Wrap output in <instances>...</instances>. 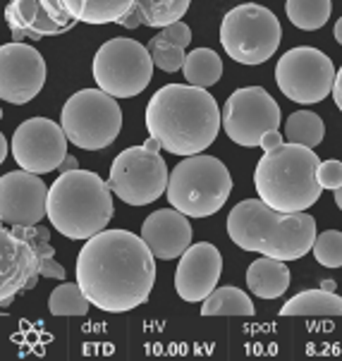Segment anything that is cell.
I'll return each instance as SVG.
<instances>
[{
    "mask_svg": "<svg viewBox=\"0 0 342 361\" xmlns=\"http://www.w3.org/2000/svg\"><path fill=\"white\" fill-rule=\"evenodd\" d=\"M77 283L96 309L125 314L142 307L156 285V256L142 235L103 230L77 259Z\"/></svg>",
    "mask_w": 342,
    "mask_h": 361,
    "instance_id": "6da1fadb",
    "label": "cell"
},
{
    "mask_svg": "<svg viewBox=\"0 0 342 361\" xmlns=\"http://www.w3.org/2000/svg\"><path fill=\"white\" fill-rule=\"evenodd\" d=\"M223 113L216 99L201 87L168 84L146 106L149 137L161 142L168 154L197 156L216 142Z\"/></svg>",
    "mask_w": 342,
    "mask_h": 361,
    "instance_id": "7a4b0ae2",
    "label": "cell"
},
{
    "mask_svg": "<svg viewBox=\"0 0 342 361\" xmlns=\"http://www.w3.org/2000/svg\"><path fill=\"white\" fill-rule=\"evenodd\" d=\"M230 240L244 252L297 261L314 249L316 220L309 213H280L261 199L240 201L228 216Z\"/></svg>",
    "mask_w": 342,
    "mask_h": 361,
    "instance_id": "3957f363",
    "label": "cell"
},
{
    "mask_svg": "<svg viewBox=\"0 0 342 361\" xmlns=\"http://www.w3.org/2000/svg\"><path fill=\"white\" fill-rule=\"evenodd\" d=\"M113 189L91 170H70L48 189V220L67 240H91L111 223Z\"/></svg>",
    "mask_w": 342,
    "mask_h": 361,
    "instance_id": "277c9868",
    "label": "cell"
},
{
    "mask_svg": "<svg viewBox=\"0 0 342 361\" xmlns=\"http://www.w3.org/2000/svg\"><path fill=\"white\" fill-rule=\"evenodd\" d=\"M319 156L302 144H283L256 163L254 187L261 201L280 213L309 211L321 199Z\"/></svg>",
    "mask_w": 342,
    "mask_h": 361,
    "instance_id": "5b68a950",
    "label": "cell"
},
{
    "mask_svg": "<svg viewBox=\"0 0 342 361\" xmlns=\"http://www.w3.org/2000/svg\"><path fill=\"white\" fill-rule=\"evenodd\" d=\"M232 177L223 161L213 156H187L170 173L168 201L189 218H209L230 199Z\"/></svg>",
    "mask_w": 342,
    "mask_h": 361,
    "instance_id": "8992f818",
    "label": "cell"
},
{
    "mask_svg": "<svg viewBox=\"0 0 342 361\" xmlns=\"http://www.w3.org/2000/svg\"><path fill=\"white\" fill-rule=\"evenodd\" d=\"M60 125L72 144L84 151L108 149L120 134L122 110L103 89H82L65 101Z\"/></svg>",
    "mask_w": 342,
    "mask_h": 361,
    "instance_id": "52a82bcc",
    "label": "cell"
},
{
    "mask_svg": "<svg viewBox=\"0 0 342 361\" xmlns=\"http://www.w3.org/2000/svg\"><path fill=\"white\" fill-rule=\"evenodd\" d=\"M280 39H283V29L278 17L264 5H237L223 17L221 44L235 63H266L278 51Z\"/></svg>",
    "mask_w": 342,
    "mask_h": 361,
    "instance_id": "ba28073f",
    "label": "cell"
},
{
    "mask_svg": "<svg viewBox=\"0 0 342 361\" xmlns=\"http://www.w3.org/2000/svg\"><path fill=\"white\" fill-rule=\"evenodd\" d=\"M94 79L115 99H134L154 79V58L149 48L134 39L106 41L94 58Z\"/></svg>",
    "mask_w": 342,
    "mask_h": 361,
    "instance_id": "9c48e42d",
    "label": "cell"
},
{
    "mask_svg": "<svg viewBox=\"0 0 342 361\" xmlns=\"http://www.w3.org/2000/svg\"><path fill=\"white\" fill-rule=\"evenodd\" d=\"M168 165L149 146H132L115 158L111 168L113 194L130 206H149L168 192Z\"/></svg>",
    "mask_w": 342,
    "mask_h": 361,
    "instance_id": "30bf717a",
    "label": "cell"
},
{
    "mask_svg": "<svg viewBox=\"0 0 342 361\" xmlns=\"http://www.w3.org/2000/svg\"><path fill=\"white\" fill-rule=\"evenodd\" d=\"M335 75L338 72L333 67V60L311 46L292 48L276 65L278 89L283 91V96L302 106L321 103L326 96H331Z\"/></svg>",
    "mask_w": 342,
    "mask_h": 361,
    "instance_id": "8fae6325",
    "label": "cell"
},
{
    "mask_svg": "<svg viewBox=\"0 0 342 361\" xmlns=\"http://www.w3.org/2000/svg\"><path fill=\"white\" fill-rule=\"evenodd\" d=\"M223 127L225 134L235 144L254 149V146H261V139L268 132L280 127V108L266 89L261 87L237 89L225 101Z\"/></svg>",
    "mask_w": 342,
    "mask_h": 361,
    "instance_id": "7c38bea8",
    "label": "cell"
},
{
    "mask_svg": "<svg viewBox=\"0 0 342 361\" xmlns=\"http://www.w3.org/2000/svg\"><path fill=\"white\" fill-rule=\"evenodd\" d=\"M67 134L63 125L48 118H29L15 130L10 139V154L22 170L46 175L60 170L67 154Z\"/></svg>",
    "mask_w": 342,
    "mask_h": 361,
    "instance_id": "4fadbf2b",
    "label": "cell"
},
{
    "mask_svg": "<svg viewBox=\"0 0 342 361\" xmlns=\"http://www.w3.org/2000/svg\"><path fill=\"white\" fill-rule=\"evenodd\" d=\"M46 84V63L34 46L12 41L0 48V96L5 103L24 106Z\"/></svg>",
    "mask_w": 342,
    "mask_h": 361,
    "instance_id": "5bb4252c",
    "label": "cell"
},
{
    "mask_svg": "<svg viewBox=\"0 0 342 361\" xmlns=\"http://www.w3.org/2000/svg\"><path fill=\"white\" fill-rule=\"evenodd\" d=\"M48 189L39 175L12 170L0 180V218L5 225H39L48 218Z\"/></svg>",
    "mask_w": 342,
    "mask_h": 361,
    "instance_id": "9a60e30c",
    "label": "cell"
},
{
    "mask_svg": "<svg viewBox=\"0 0 342 361\" xmlns=\"http://www.w3.org/2000/svg\"><path fill=\"white\" fill-rule=\"evenodd\" d=\"M41 278V254L15 230H0V304L8 307L22 290H34Z\"/></svg>",
    "mask_w": 342,
    "mask_h": 361,
    "instance_id": "2e32d148",
    "label": "cell"
},
{
    "mask_svg": "<svg viewBox=\"0 0 342 361\" xmlns=\"http://www.w3.org/2000/svg\"><path fill=\"white\" fill-rule=\"evenodd\" d=\"M221 271H223V256L213 244L209 242L192 244L180 256V263H177V271H175L177 295L189 304L204 302L216 290Z\"/></svg>",
    "mask_w": 342,
    "mask_h": 361,
    "instance_id": "e0dca14e",
    "label": "cell"
},
{
    "mask_svg": "<svg viewBox=\"0 0 342 361\" xmlns=\"http://www.w3.org/2000/svg\"><path fill=\"white\" fill-rule=\"evenodd\" d=\"M142 240L149 244L156 259L173 261L192 247V225L189 216L177 208L154 211L142 225Z\"/></svg>",
    "mask_w": 342,
    "mask_h": 361,
    "instance_id": "ac0fdd59",
    "label": "cell"
},
{
    "mask_svg": "<svg viewBox=\"0 0 342 361\" xmlns=\"http://www.w3.org/2000/svg\"><path fill=\"white\" fill-rule=\"evenodd\" d=\"M5 20L10 24L12 39H44V36L65 34L67 29L53 20L41 5V0H12L5 8Z\"/></svg>",
    "mask_w": 342,
    "mask_h": 361,
    "instance_id": "d6986e66",
    "label": "cell"
},
{
    "mask_svg": "<svg viewBox=\"0 0 342 361\" xmlns=\"http://www.w3.org/2000/svg\"><path fill=\"white\" fill-rule=\"evenodd\" d=\"M192 0H134L132 10L118 22L125 29L170 27L187 15Z\"/></svg>",
    "mask_w": 342,
    "mask_h": 361,
    "instance_id": "ffe728a7",
    "label": "cell"
},
{
    "mask_svg": "<svg viewBox=\"0 0 342 361\" xmlns=\"http://www.w3.org/2000/svg\"><path fill=\"white\" fill-rule=\"evenodd\" d=\"M247 287L261 299L283 297L290 287V268L285 266V261L271 259V256L256 259L247 268Z\"/></svg>",
    "mask_w": 342,
    "mask_h": 361,
    "instance_id": "44dd1931",
    "label": "cell"
},
{
    "mask_svg": "<svg viewBox=\"0 0 342 361\" xmlns=\"http://www.w3.org/2000/svg\"><path fill=\"white\" fill-rule=\"evenodd\" d=\"M70 15L84 24H118L132 10L134 0H63Z\"/></svg>",
    "mask_w": 342,
    "mask_h": 361,
    "instance_id": "7402d4cb",
    "label": "cell"
},
{
    "mask_svg": "<svg viewBox=\"0 0 342 361\" xmlns=\"http://www.w3.org/2000/svg\"><path fill=\"white\" fill-rule=\"evenodd\" d=\"M280 316H342V297L328 290H307L292 297Z\"/></svg>",
    "mask_w": 342,
    "mask_h": 361,
    "instance_id": "603a6c76",
    "label": "cell"
},
{
    "mask_svg": "<svg viewBox=\"0 0 342 361\" xmlns=\"http://www.w3.org/2000/svg\"><path fill=\"white\" fill-rule=\"evenodd\" d=\"M201 316H254V304L240 287H218L204 299Z\"/></svg>",
    "mask_w": 342,
    "mask_h": 361,
    "instance_id": "cb8c5ba5",
    "label": "cell"
},
{
    "mask_svg": "<svg viewBox=\"0 0 342 361\" xmlns=\"http://www.w3.org/2000/svg\"><path fill=\"white\" fill-rule=\"evenodd\" d=\"M182 72L187 77V84L209 89L223 77V60L211 48H197V51H192L185 58Z\"/></svg>",
    "mask_w": 342,
    "mask_h": 361,
    "instance_id": "d4e9b609",
    "label": "cell"
},
{
    "mask_svg": "<svg viewBox=\"0 0 342 361\" xmlns=\"http://www.w3.org/2000/svg\"><path fill=\"white\" fill-rule=\"evenodd\" d=\"M323 137H326V125L311 110H299L292 113L285 122V139L290 144H302L307 149H316Z\"/></svg>",
    "mask_w": 342,
    "mask_h": 361,
    "instance_id": "484cf974",
    "label": "cell"
},
{
    "mask_svg": "<svg viewBox=\"0 0 342 361\" xmlns=\"http://www.w3.org/2000/svg\"><path fill=\"white\" fill-rule=\"evenodd\" d=\"M331 0H287L285 12L290 22L302 32H316L331 17Z\"/></svg>",
    "mask_w": 342,
    "mask_h": 361,
    "instance_id": "4316f807",
    "label": "cell"
},
{
    "mask_svg": "<svg viewBox=\"0 0 342 361\" xmlns=\"http://www.w3.org/2000/svg\"><path fill=\"white\" fill-rule=\"evenodd\" d=\"M89 307H94V304L84 295L79 283H63L48 297V311L53 316H87Z\"/></svg>",
    "mask_w": 342,
    "mask_h": 361,
    "instance_id": "83f0119b",
    "label": "cell"
},
{
    "mask_svg": "<svg viewBox=\"0 0 342 361\" xmlns=\"http://www.w3.org/2000/svg\"><path fill=\"white\" fill-rule=\"evenodd\" d=\"M146 48H149L151 58H154V65L161 67L163 72H177L185 67V58H187L185 48L175 44V41L166 39L163 34H156Z\"/></svg>",
    "mask_w": 342,
    "mask_h": 361,
    "instance_id": "f1b7e54d",
    "label": "cell"
},
{
    "mask_svg": "<svg viewBox=\"0 0 342 361\" xmlns=\"http://www.w3.org/2000/svg\"><path fill=\"white\" fill-rule=\"evenodd\" d=\"M314 256L323 268H340L342 266V232L328 230L316 235L314 242Z\"/></svg>",
    "mask_w": 342,
    "mask_h": 361,
    "instance_id": "f546056e",
    "label": "cell"
},
{
    "mask_svg": "<svg viewBox=\"0 0 342 361\" xmlns=\"http://www.w3.org/2000/svg\"><path fill=\"white\" fill-rule=\"evenodd\" d=\"M316 177H319V185L323 189H331V192H335V189L342 187V163L335 161V158H331V161H323L319 165V173H316Z\"/></svg>",
    "mask_w": 342,
    "mask_h": 361,
    "instance_id": "4dcf8cb0",
    "label": "cell"
},
{
    "mask_svg": "<svg viewBox=\"0 0 342 361\" xmlns=\"http://www.w3.org/2000/svg\"><path fill=\"white\" fill-rule=\"evenodd\" d=\"M41 5H44L48 15H51L60 27H65L67 32L77 24V20L70 15V10H67V5L63 3V0H41Z\"/></svg>",
    "mask_w": 342,
    "mask_h": 361,
    "instance_id": "1f68e13d",
    "label": "cell"
},
{
    "mask_svg": "<svg viewBox=\"0 0 342 361\" xmlns=\"http://www.w3.org/2000/svg\"><path fill=\"white\" fill-rule=\"evenodd\" d=\"M41 278H51V280H65V268L60 266L56 259H48L41 263Z\"/></svg>",
    "mask_w": 342,
    "mask_h": 361,
    "instance_id": "d6a6232c",
    "label": "cell"
},
{
    "mask_svg": "<svg viewBox=\"0 0 342 361\" xmlns=\"http://www.w3.org/2000/svg\"><path fill=\"white\" fill-rule=\"evenodd\" d=\"M278 146H283V134H280L278 130L268 132L266 137L261 139V149L264 151H273V149H278Z\"/></svg>",
    "mask_w": 342,
    "mask_h": 361,
    "instance_id": "836d02e7",
    "label": "cell"
},
{
    "mask_svg": "<svg viewBox=\"0 0 342 361\" xmlns=\"http://www.w3.org/2000/svg\"><path fill=\"white\" fill-rule=\"evenodd\" d=\"M333 99H335V106L342 110V67L340 72L335 75V84H333Z\"/></svg>",
    "mask_w": 342,
    "mask_h": 361,
    "instance_id": "e575fe53",
    "label": "cell"
},
{
    "mask_svg": "<svg viewBox=\"0 0 342 361\" xmlns=\"http://www.w3.org/2000/svg\"><path fill=\"white\" fill-rule=\"evenodd\" d=\"M77 168H79L77 158H75V156H67L65 161H63V165H60L58 173H70V170H77Z\"/></svg>",
    "mask_w": 342,
    "mask_h": 361,
    "instance_id": "d590c367",
    "label": "cell"
},
{
    "mask_svg": "<svg viewBox=\"0 0 342 361\" xmlns=\"http://www.w3.org/2000/svg\"><path fill=\"white\" fill-rule=\"evenodd\" d=\"M335 41H338V44L342 46V17L338 22H335Z\"/></svg>",
    "mask_w": 342,
    "mask_h": 361,
    "instance_id": "8d00e7d4",
    "label": "cell"
},
{
    "mask_svg": "<svg viewBox=\"0 0 342 361\" xmlns=\"http://www.w3.org/2000/svg\"><path fill=\"white\" fill-rule=\"evenodd\" d=\"M321 290L335 292V283H333V280H323V283H321Z\"/></svg>",
    "mask_w": 342,
    "mask_h": 361,
    "instance_id": "74e56055",
    "label": "cell"
},
{
    "mask_svg": "<svg viewBox=\"0 0 342 361\" xmlns=\"http://www.w3.org/2000/svg\"><path fill=\"white\" fill-rule=\"evenodd\" d=\"M0 146H3V154H0V161H5V158H8V139L3 137V142H0Z\"/></svg>",
    "mask_w": 342,
    "mask_h": 361,
    "instance_id": "f35d334b",
    "label": "cell"
},
{
    "mask_svg": "<svg viewBox=\"0 0 342 361\" xmlns=\"http://www.w3.org/2000/svg\"><path fill=\"white\" fill-rule=\"evenodd\" d=\"M335 204H338V208L342 211V187H340V189H335Z\"/></svg>",
    "mask_w": 342,
    "mask_h": 361,
    "instance_id": "ab89813d",
    "label": "cell"
}]
</instances>
